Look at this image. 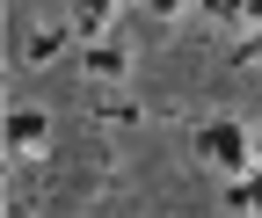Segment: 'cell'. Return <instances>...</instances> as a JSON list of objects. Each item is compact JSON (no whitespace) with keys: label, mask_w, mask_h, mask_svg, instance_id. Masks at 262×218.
I'll use <instances>...</instances> for the list:
<instances>
[{"label":"cell","mask_w":262,"mask_h":218,"mask_svg":"<svg viewBox=\"0 0 262 218\" xmlns=\"http://www.w3.org/2000/svg\"><path fill=\"white\" fill-rule=\"evenodd\" d=\"M204 146L219 153V167H241V131H233V124H219V131H204Z\"/></svg>","instance_id":"6da1fadb"}]
</instances>
